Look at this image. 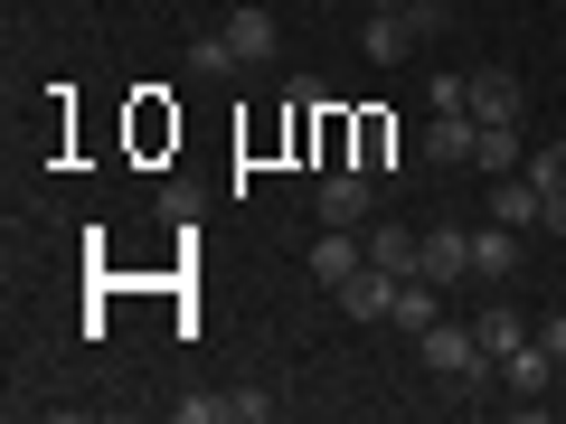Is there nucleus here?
<instances>
[{
  "instance_id": "f3484780",
  "label": "nucleus",
  "mask_w": 566,
  "mask_h": 424,
  "mask_svg": "<svg viewBox=\"0 0 566 424\" xmlns=\"http://www.w3.org/2000/svg\"><path fill=\"white\" fill-rule=\"evenodd\" d=\"M547 368H557V359L528 340V349H510V359H501V386H510V396H547Z\"/></svg>"
},
{
  "instance_id": "9b49d317",
  "label": "nucleus",
  "mask_w": 566,
  "mask_h": 424,
  "mask_svg": "<svg viewBox=\"0 0 566 424\" xmlns=\"http://www.w3.org/2000/svg\"><path fill=\"white\" fill-rule=\"evenodd\" d=\"M491 218L528 236V226H538V180H528V170H501V180H491Z\"/></svg>"
},
{
  "instance_id": "4be33fe9",
  "label": "nucleus",
  "mask_w": 566,
  "mask_h": 424,
  "mask_svg": "<svg viewBox=\"0 0 566 424\" xmlns=\"http://www.w3.org/2000/svg\"><path fill=\"white\" fill-rule=\"evenodd\" d=\"M538 349H547V359L566 368V311H557V321H538Z\"/></svg>"
},
{
  "instance_id": "9d476101",
  "label": "nucleus",
  "mask_w": 566,
  "mask_h": 424,
  "mask_svg": "<svg viewBox=\"0 0 566 424\" xmlns=\"http://www.w3.org/2000/svg\"><path fill=\"white\" fill-rule=\"evenodd\" d=\"M472 274H482V283H510V274H520V226L491 218L482 236H472Z\"/></svg>"
},
{
  "instance_id": "6ab92c4d",
  "label": "nucleus",
  "mask_w": 566,
  "mask_h": 424,
  "mask_svg": "<svg viewBox=\"0 0 566 424\" xmlns=\"http://www.w3.org/2000/svg\"><path fill=\"white\" fill-rule=\"evenodd\" d=\"M274 415V396H255V386H227V424H264Z\"/></svg>"
},
{
  "instance_id": "1a4fd4ad",
  "label": "nucleus",
  "mask_w": 566,
  "mask_h": 424,
  "mask_svg": "<svg viewBox=\"0 0 566 424\" xmlns=\"http://www.w3.org/2000/svg\"><path fill=\"white\" fill-rule=\"evenodd\" d=\"M472 330H482V349H491V359H510V349H528V340H538V321H528L520 303H491V311H472Z\"/></svg>"
},
{
  "instance_id": "6e6552de",
  "label": "nucleus",
  "mask_w": 566,
  "mask_h": 424,
  "mask_svg": "<svg viewBox=\"0 0 566 424\" xmlns=\"http://www.w3.org/2000/svg\"><path fill=\"white\" fill-rule=\"evenodd\" d=\"M472 141H482L472 114H434V123H424V161H434V170H472Z\"/></svg>"
},
{
  "instance_id": "ddd939ff",
  "label": "nucleus",
  "mask_w": 566,
  "mask_h": 424,
  "mask_svg": "<svg viewBox=\"0 0 566 424\" xmlns=\"http://www.w3.org/2000/svg\"><path fill=\"white\" fill-rule=\"evenodd\" d=\"M397 330H424V321H444V283H424V274H406L397 283V311H387Z\"/></svg>"
},
{
  "instance_id": "423d86ee",
  "label": "nucleus",
  "mask_w": 566,
  "mask_h": 424,
  "mask_svg": "<svg viewBox=\"0 0 566 424\" xmlns=\"http://www.w3.org/2000/svg\"><path fill=\"white\" fill-rule=\"evenodd\" d=\"M397 283H406V274H387V264H359V274L340 283V311H349V321H387V311H397Z\"/></svg>"
},
{
  "instance_id": "2eb2a0df",
  "label": "nucleus",
  "mask_w": 566,
  "mask_h": 424,
  "mask_svg": "<svg viewBox=\"0 0 566 424\" xmlns=\"http://www.w3.org/2000/svg\"><path fill=\"white\" fill-rule=\"evenodd\" d=\"M416 255H424V236H406L397 218L368 226V264H387V274H416Z\"/></svg>"
},
{
  "instance_id": "0eeeda50",
  "label": "nucleus",
  "mask_w": 566,
  "mask_h": 424,
  "mask_svg": "<svg viewBox=\"0 0 566 424\" xmlns=\"http://www.w3.org/2000/svg\"><path fill=\"white\" fill-rule=\"evenodd\" d=\"M359 264H368V236H359V226H322V245H312V283H331V293H340Z\"/></svg>"
},
{
  "instance_id": "f03ea898",
  "label": "nucleus",
  "mask_w": 566,
  "mask_h": 424,
  "mask_svg": "<svg viewBox=\"0 0 566 424\" xmlns=\"http://www.w3.org/2000/svg\"><path fill=\"white\" fill-rule=\"evenodd\" d=\"M368 208H378V180L331 161V170H322V189H312V218H322V226H368Z\"/></svg>"
},
{
  "instance_id": "f8f14e48",
  "label": "nucleus",
  "mask_w": 566,
  "mask_h": 424,
  "mask_svg": "<svg viewBox=\"0 0 566 424\" xmlns=\"http://www.w3.org/2000/svg\"><path fill=\"white\" fill-rule=\"evenodd\" d=\"M406 10H416V0H406ZM406 10H378V20L359 29V47H368V57H378V66H397L406 47H424V39H416V20H406Z\"/></svg>"
},
{
  "instance_id": "20e7f679",
  "label": "nucleus",
  "mask_w": 566,
  "mask_h": 424,
  "mask_svg": "<svg viewBox=\"0 0 566 424\" xmlns=\"http://www.w3.org/2000/svg\"><path fill=\"white\" fill-rule=\"evenodd\" d=\"M227 47H237V66H274L283 57V20H274V10H227Z\"/></svg>"
},
{
  "instance_id": "4468645a",
  "label": "nucleus",
  "mask_w": 566,
  "mask_h": 424,
  "mask_svg": "<svg viewBox=\"0 0 566 424\" xmlns=\"http://www.w3.org/2000/svg\"><path fill=\"white\" fill-rule=\"evenodd\" d=\"M520 161H528L520 123H482V141H472V170H491V180H501V170H520Z\"/></svg>"
},
{
  "instance_id": "412c9836",
  "label": "nucleus",
  "mask_w": 566,
  "mask_h": 424,
  "mask_svg": "<svg viewBox=\"0 0 566 424\" xmlns=\"http://www.w3.org/2000/svg\"><path fill=\"white\" fill-rule=\"evenodd\" d=\"M180 424H227V396H180Z\"/></svg>"
},
{
  "instance_id": "f257e3e1",
  "label": "nucleus",
  "mask_w": 566,
  "mask_h": 424,
  "mask_svg": "<svg viewBox=\"0 0 566 424\" xmlns=\"http://www.w3.org/2000/svg\"><path fill=\"white\" fill-rule=\"evenodd\" d=\"M416 359H424V378L472 386V396H482V386L501 378V359L482 349V330H472V321H424V330H416Z\"/></svg>"
},
{
  "instance_id": "a211bd4d",
  "label": "nucleus",
  "mask_w": 566,
  "mask_h": 424,
  "mask_svg": "<svg viewBox=\"0 0 566 424\" xmlns=\"http://www.w3.org/2000/svg\"><path fill=\"white\" fill-rule=\"evenodd\" d=\"M528 180H538V189H566V141H538V151H528Z\"/></svg>"
},
{
  "instance_id": "39448f33",
  "label": "nucleus",
  "mask_w": 566,
  "mask_h": 424,
  "mask_svg": "<svg viewBox=\"0 0 566 424\" xmlns=\"http://www.w3.org/2000/svg\"><path fill=\"white\" fill-rule=\"evenodd\" d=\"M416 274L424 283H472V226H434V236H424V255H416Z\"/></svg>"
},
{
  "instance_id": "7ed1b4c3",
  "label": "nucleus",
  "mask_w": 566,
  "mask_h": 424,
  "mask_svg": "<svg viewBox=\"0 0 566 424\" xmlns=\"http://www.w3.org/2000/svg\"><path fill=\"white\" fill-rule=\"evenodd\" d=\"M463 114L472 123H528V85L510 66H482V76H463Z\"/></svg>"
},
{
  "instance_id": "dca6fc26",
  "label": "nucleus",
  "mask_w": 566,
  "mask_h": 424,
  "mask_svg": "<svg viewBox=\"0 0 566 424\" xmlns=\"http://www.w3.org/2000/svg\"><path fill=\"white\" fill-rule=\"evenodd\" d=\"M189 76H199V85H227V76H237V47H227V29H199V39H189Z\"/></svg>"
},
{
  "instance_id": "aec40b11",
  "label": "nucleus",
  "mask_w": 566,
  "mask_h": 424,
  "mask_svg": "<svg viewBox=\"0 0 566 424\" xmlns=\"http://www.w3.org/2000/svg\"><path fill=\"white\" fill-rule=\"evenodd\" d=\"M406 20H416V39H444V29H453V0H416Z\"/></svg>"
}]
</instances>
